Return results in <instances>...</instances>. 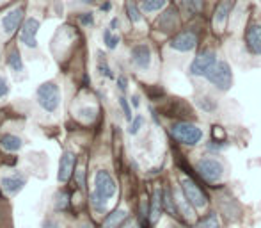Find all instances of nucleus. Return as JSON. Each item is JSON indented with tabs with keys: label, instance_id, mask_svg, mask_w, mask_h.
Returning <instances> with one entry per match:
<instances>
[{
	"label": "nucleus",
	"instance_id": "f257e3e1",
	"mask_svg": "<svg viewBox=\"0 0 261 228\" xmlns=\"http://www.w3.org/2000/svg\"><path fill=\"white\" fill-rule=\"evenodd\" d=\"M171 136L183 146H195L202 141V129L192 121H174L171 125Z\"/></svg>",
	"mask_w": 261,
	"mask_h": 228
},
{
	"label": "nucleus",
	"instance_id": "f03ea898",
	"mask_svg": "<svg viewBox=\"0 0 261 228\" xmlns=\"http://www.w3.org/2000/svg\"><path fill=\"white\" fill-rule=\"evenodd\" d=\"M195 171H197V175L201 176L205 182L217 184V182H220V180L224 179V173H226V169H224V164L219 161V159L202 157V159H199V161L195 162Z\"/></svg>",
	"mask_w": 261,
	"mask_h": 228
},
{
	"label": "nucleus",
	"instance_id": "7ed1b4c3",
	"mask_svg": "<svg viewBox=\"0 0 261 228\" xmlns=\"http://www.w3.org/2000/svg\"><path fill=\"white\" fill-rule=\"evenodd\" d=\"M38 104L46 111V113H55L61 104V89L55 82H45L36 91Z\"/></svg>",
	"mask_w": 261,
	"mask_h": 228
},
{
	"label": "nucleus",
	"instance_id": "20e7f679",
	"mask_svg": "<svg viewBox=\"0 0 261 228\" xmlns=\"http://www.w3.org/2000/svg\"><path fill=\"white\" fill-rule=\"evenodd\" d=\"M206 79L219 91H227L233 86V71H231V66L226 61H217L215 66L208 71Z\"/></svg>",
	"mask_w": 261,
	"mask_h": 228
},
{
	"label": "nucleus",
	"instance_id": "39448f33",
	"mask_svg": "<svg viewBox=\"0 0 261 228\" xmlns=\"http://www.w3.org/2000/svg\"><path fill=\"white\" fill-rule=\"evenodd\" d=\"M181 193H183V196L187 198V201L195 211H202V209L208 205V196H206V193L192 179H187V176L181 179Z\"/></svg>",
	"mask_w": 261,
	"mask_h": 228
},
{
	"label": "nucleus",
	"instance_id": "423d86ee",
	"mask_svg": "<svg viewBox=\"0 0 261 228\" xmlns=\"http://www.w3.org/2000/svg\"><path fill=\"white\" fill-rule=\"evenodd\" d=\"M215 63H217L215 52L205 50V52L197 54V57L192 61L190 68H188V73H190L192 77H206L208 71L215 66Z\"/></svg>",
	"mask_w": 261,
	"mask_h": 228
},
{
	"label": "nucleus",
	"instance_id": "0eeeda50",
	"mask_svg": "<svg viewBox=\"0 0 261 228\" xmlns=\"http://www.w3.org/2000/svg\"><path fill=\"white\" fill-rule=\"evenodd\" d=\"M115 191H118V186H115V180L112 179V175L105 169H100L94 175V193L100 194L105 200H110L114 198Z\"/></svg>",
	"mask_w": 261,
	"mask_h": 228
},
{
	"label": "nucleus",
	"instance_id": "6e6552de",
	"mask_svg": "<svg viewBox=\"0 0 261 228\" xmlns=\"http://www.w3.org/2000/svg\"><path fill=\"white\" fill-rule=\"evenodd\" d=\"M197 41H199V38L194 31H181L171 39L169 46H171L172 50H176V52L187 54V52H192V50L197 46Z\"/></svg>",
	"mask_w": 261,
	"mask_h": 228
},
{
	"label": "nucleus",
	"instance_id": "1a4fd4ad",
	"mask_svg": "<svg viewBox=\"0 0 261 228\" xmlns=\"http://www.w3.org/2000/svg\"><path fill=\"white\" fill-rule=\"evenodd\" d=\"M245 48L251 56H261V23L252 21L245 29Z\"/></svg>",
	"mask_w": 261,
	"mask_h": 228
},
{
	"label": "nucleus",
	"instance_id": "9d476101",
	"mask_svg": "<svg viewBox=\"0 0 261 228\" xmlns=\"http://www.w3.org/2000/svg\"><path fill=\"white\" fill-rule=\"evenodd\" d=\"M233 6H235V0H222L220 4H217L215 11H213V18H212L213 31L215 32L224 31L227 20H229L231 11H233Z\"/></svg>",
	"mask_w": 261,
	"mask_h": 228
},
{
	"label": "nucleus",
	"instance_id": "9b49d317",
	"mask_svg": "<svg viewBox=\"0 0 261 228\" xmlns=\"http://www.w3.org/2000/svg\"><path fill=\"white\" fill-rule=\"evenodd\" d=\"M130 59H132V64L137 68V70H148L151 64V48L146 43H139L132 48L130 52Z\"/></svg>",
	"mask_w": 261,
	"mask_h": 228
},
{
	"label": "nucleus",
	"instance_id": "f8f14e48",
	"mask_svg": "<svg viewBox=\"0 0 261 228\" xmlns=\"http://www.w3.org/2000/svg\"><path fill=\"white\" fill-rule=\"evenodd\" d=\"M39 31V21L36 18H27L25 23L20 27V39L25 46L28 48H36L38 46V39H36V34Z\"/></svg>",
	"mask_w": 261,
	"mask_h": 228
},
{
	"label": "nucleus",
	"instance_id": "ddd939ff",
	"mask_svg": "<svg viewBox=\"0 0 261 228\" xmlns=\"http://www.w3.org/2000/svg\"><path fill=\"white\" fill-rule=\"evenodd\" d=\"M75 162H77V155H75L73 151H64L59 162V175H57L59 182H68V180L73 176Z\"/></svg>",
	"mask_w": 261,
	"mask_h": 228
},
{
	"label": "nucleus",
	"instance_id": "4468645a",
	"mask_svg": "<svg viewBox=\"0 0 261 228\" xmlns=\"http://www.w3.org/2000/svg\"><path fill=\"white\" fill-rule=\"evenodd\" d=\"M25 184H27V180L21 175H9V176H4L0 186H2L4 193H6L7 196H16L25 187Z\"/></svg>",
	"mask_w": 261,
	"mask_h": 228
},
{
	"label": "nucleus",
	"instance_id": "2eb2a0df",
	"mask_svg": "<svg viewBox=\"0 0 261 228\" xmlns=\"http://www.w3.org/2000/svg\"><path fill=\"white\" fill-rule=\"evenodd\" d=\"M23 13H25V9L20 6V7H16V9L9 11V13L4 16L2 27H4V32H6V34H13V32L20 27L21 20H23Z\"/></svg>",
	"mask_w": 261,
	"mask_h": 228
},
{
	"label": "nucleus",
	"instance_id": "dca6fc26",
	"mask_svg": "<svg viewBox=\"0 0 261 228\" xmlns=\"http://www.w3.org/2000/svg\"><path fill=\"white\" fill-rule=\"evenodd\" d=\"M157 25H158V29H162L164 32L174 31V29L178 27V11L174 9V7L165 9L164 13L160 14V18H158Z\"/></svg>",
	"mask_w": 261,
	"mask_h": 228
},
{
	"label": "nucleus",
	"instance_id": "f3484780",
	"mask_svg": "<svg viewBox=\"0 0 261 228\" xmlns=\"http://www.w3.org/2000/svg\"><path fill=\"white\" fill-rule=\"evenodd\" d=\"M126 219H128V212L125 209H115L103 219V228H121Z\"/></svg>",
	"mask_w": 261,
	"mask_h": 228
},
{
	"label": "nucleus",
	"instance_id": "a211bd4d",
	"mask_svg": "<svg viewBox=\"0 0 261 228\" xmlns=\"http://www.w3.org/2000/svg\"><path fill=\"white\" fill-rule=\"evenodd\" d=\"M162 211H164V200H162V189H155L153 198H151V209H150V221L157 223L162 216Z\"/></svg>",
	"mask_w": 261,
	"mask_h": 228
},
{
	"label": "nucleus",
	"instance_id": "6ab92c4d",
	"mask_svg": "<svg viewBox=\"0 0 261 228\" xmlns=\"http://www.w3.org/2000/svg\"><path fill=\"white\" fill-rule=\"evenodd\" d=\"M21 146H23V141H21V137L14 136V134H6V136L0 139V148L6 150V151H9V154L18 151Z\"/></svg>",
	"mask_w": 261,
	"mask_h": 228
},
{
	"label": "nucleus",
	"instance_id": "aec40b11",
	"mask_svg": "<svg viewBox=\"0 0 261 228\" xmlns=\"http://www.w3.org/2000/svg\"><path fill=\"white\" fill-rule=\"evenodd\" d=\"M181 9L187 16H195L202 11V0H181Z\"/></svg>",
	"mask_w": 261,
	"mask_h": 228
},
{
	"label": "nucleus",
	"instance_id": "412c9836",
	"mask_svg": "<svg viewBox=\"0 0 261 228\" xmlns=\"http://www.w3.org/2000/svg\"><path fill=\"white\" fill-rule=\"evenodd\" d=\"M162 200H164V209L169 212L171 216H174V218H178L180 216V211H178V204L172 200V196H171V193L169 191H162Z\"/></svg>",
	"mask_w": 261,
	"mask_h": 228
},
{
	"label": "nucleus",
	"instance_id": "4be33fe9",
	"mask_svg": "<svg viewBox=\"0 0 261 228\" xmlns=\"http://www.w3.org/2000/svg\"><path fill=\"white\" fill-rule=\"evenodd\" d=\"M7 64H9L11 70L16 71V73H20V71H23V63H21L20 52H18L16 48L11 50V52H9V56H7Z\"/></svg>",
	"mask_w": 261,
	"mask_h": 228
},
{
	"label": "nucleus",
	"instance_id": "5701e85b",
	"mask_svg": "<svg viewBox=\"0 0 261 228\" xmlns=\"http://www.w3.org/2000/svg\"><path fill=\"white\" fill-rule=\"evenodd\" d=\"M195 228H220L219 216H217L215 212H210V214H206L205 218L197 223Z\"/></svg>",
	"mask_w": 261,
	"mask_h": 228
},
{
	"label": "nucleus",
	"instance_id": "b1692460",
	"mask_svg": "<svg viewBox=\"0 0 261 228\" xmlns=\"http://www.w3.org/2000/svg\"><path fill=\"white\" fill-rule=\"evenodd\" d=\"M169 0H144L142 2V11L146 13H157V11L164 9L167 6Z\"/></svg>",
	"mask_w": 261,
	"mask_h": 228
},
{
	"label": "nucleus",
	"instance_id": "393cba45",
	"mask_svg": "<svg viewBox=\"0 0 261 228\" xmlns=\"http://www.w3.org/2000/svg\"><path fill=\"white\" fill-rule=\"evenodd\" d=\"M103 43L108 50H114V48H118V45L121 43V38H119L118 34H114V31L107 29V31L103 32Z\"/></svg>",
	"mask_w": 261,
	"mask_h": 228
},
{
	"label": "nucleus",
	"instance_id": "a878e982",
	"mask_svg": "<svg viewBox=\"0 0 261 228\" xmlns=\"http://www.w3.org/2000/svg\"><path fill=\"white\" fill-rule=\"evenodd\" d=\"M126 13H128V18L132 23H139L142 20V13H140L139 6L135 2H128L126 4Z\"/></svg>",
	"mask_w": 261,
	"mask_h": 228
},
{
	"label": "nucleus",
	"instance_id": "bb28decb",
	"mask_svg": "<svg viewBox=\"0 0 261 228\" xmlns=\"http://www.w3.org/2000/svg\"><path fill=\"white\" fill-rule=\"evenodd\" d=\"M98 64H96V70L100 71L103 77H107V79H114V73H112V70H110V66L107 64V61H105V56L103 54H98Z\"/></svg>",
	"mask_w": 261,
	"mask_h": 228
},
{
	"label": "nucleus",
	"instance_id": "cd10ccee",
	"mask_svg": "<svg viewBox=\"0 0 261 228\" xmlns=\"http://www.w3.org/2000/svg\"><path fill=\"white\" fill-rule=\"evenodd\" d=\"M195 104H197L205 113H213V111L217 109V102L212 98V96H201V98H197Z\"/></svg>",
	"mask_w": 261,
	"mask_h": 228
},
{
	"label": "nucleus",
	"instance_id": "c85d7f7f",
	"mask_svg": "<svg viewBox=\"0 0 261 228\" xmlns=\"http://www.w3.org/2000/svg\"><path fill=\"white\" fill-rule=\"evenodd\" d=\"M107 201L108 200L101 198L100 194H96V193L91 194V205H93V209L96 212H105V211H107Z\"/></svg>",
	"mask_w": 261,
	"mask_h": 228
},
{
	"label": "nucleus",
	"instance_id": "c756f323",
	"mask_svg": "<svg viewBox=\"0 0 261 228\" xmlns=\"http://www.w3.org/2000/svg\"><path fill=\"white\" fill-rule=\"evenodd\" d=\"M77 116H78V119H82V121L91 123V121H94V118H96V109H94V107H82Z\"/></svg>",
	"mask_w": 261,
	"mask_h": 228
},
{
	"label": "nucleus",
	"instance_id": "7c9ffc66",
	"mask_svg": "<svg viewBox=\"0 0 261 228\" xmlns=\"http://www.w3.org/2000/svg\"><path fill=\"white\" fill-rule=\"evenodd\" d=\"M142 125H144V118L140 114H137L135 118L130 121V125H128V134H132V136H135V134H139V130L142 129Z\"/></svg>",
	"mask_w": 261,
	"mask_h": 228
},
{
	"label": "nucleus",
	"instance_id": "2f4dec72",
	"mask_svg": "<svg viewBox=\"0 0 261 228\" xmlns=\"http://www.w3.org/2000/svg\"><path fill=\"white\" fill-rule=\"evenodd\" d=\"M119 106H121L123 113H125V118L128 119V121H132V107H130L128 100L125 98V96H119Z\"/></svg>",
	"mask_w": 261,
	"mask_h": 228
},
{
	"label": "nucleus",
	"instance_id": "473e14b6",
	"mask_svg": "<svg viewBox=\"0 0 261 228\" xmlns=\"http://www.w3.org/2000/svg\"><path fill=\"white\" fill-rule=\"evenodd\" d=\"M68 204H70V194L68 193H59L55 200V207L57 209H66Z\"/></svg>",
	"mask_w": 261,
	"mask_h": 228
},
{
	"label": "nucleus",
	"instance_id": "72a5a7b5",
	"mask_svg": "<svg viewBox=\"0 0 261 228\" xmlns=\"http://www.w3.org/2000/svg\"><path fill=\"white\" fill-rule=\"evenodd\" d=\"M226 146H227L226 141H215V139H213L212 143H208V150H215V151L224 150Z\"/></svg>",
	"mask_w": 261,
	"mask_h": 228
},
{
	"label": "nucleus",
	"instance_id": "f704fd0d",
	"mask_svg": "<svg viewBox=\"0 0 261 228\" xmlns=\"http://www.w3.org/2000/svg\"><path fill=\"white\" fill-rule=\"evenodd\" d=\"M212 134H213V137H217V141H226V134H224L222 126H219V125H213Z\"/></svg>",
	"mask_w": 261,
	"mask_h": 228
},
{
	"label": "nucleus",
	"instance_id": "c9c22d12",
	"mask_svg": "<svg viewBox=\"0 0 261 228\" xmlns=\"http://www.w3.org/2000/svg\"><path fill=\"white\" fill-rule=\"evenodd\" d=\"M7 93H9V84H7L6 77H2V75H0V98L7 96Z\"/></svg>",
	"mask_w": 261,
	"mask_h": 228
},
{
	"label": "nucleus",
	"instance_id": "e433bc0d",
	"mask_svg": "<svg viewBox=\"0 0 261 228\" xmlns=\"http://www.w3.org/2000/svg\"><path fill=\"white\" fill-rule=\"evenodd\" d=\"M78 20H80V23L82 25H91L93 23V13H82L80 16H78Z\"/></svg>",
	"mask_w": 261,
	"mask_h": 228
},
{
	"label": "nucleus",
	"instance_id": "4c0bfd02",
	"mask_svg": "<svg viewBox=\"0 0 261 228\" xmlns=\"http://www.w3.org/2000/svg\"><path fill=\"white\" fill-rule=\"evenodd\" d=\"M126 84H128V81H126V77H118V88L121 89V91H126Z\"/></svg>",
	"mask_w": 261,
	"mask_h": 228
},
{
	"label": "nucleus",
	"instance_id": "58836bf2",
	"mask_svg": "<svg viewBox=\"0 0 261 228\" xmlns=\"http://www.w3.org/2000/svg\"><path fill=\"white\" fill-rule=\"evenodd\" d=\"M45 228H59V221H57V219H46L45 221Z\"/></svg>",
	"mask_w": 261,
	"mask_h": 228
},
{
	"label": "nucleus",
	"instance_id": "ea45409f",
	"mask_svg": "<svg viewBox=\"0 0 261 228\" xmlns=\"http://www.w3.org/2000/svg\"><path fill=\"white\" fill-rule=\"evenodd\" d=\"M132 106H133V107H139V106H140L139 95H133V96H132Z\"/></svg>",
	"mask_w": 261,
	"mask_h": 228
},
{
	"label": "nucleus",
	"instance_id": "a19ab883",
	"mask_svg": "<svg viewBox=\"0 0 261 228\" xmlns=\"http://www.w3.org/2000/svg\"><path fill=\"white\" fill-rule=\"evenodd\" d=\"M118 25H119V20L118 18H112V21H110V31H115V29H118Z\"/></svg>",
	"mask_w": 261,
	"mask_h": 228
},
{
	"label": "nucleus",
	"instance_id": "79ce46f5",
	"mask_svg": "<svg viewBox=\"0 0 261 228\" xmlns=\"http://www.w3.org/2000/svg\"><path fill=\"white\" fill-rule=\"evenodd\" d=\"M110 9H112V4H110V2L101 4V11H110Z\"/></svg>",
	"mask_w": 261,
	"mask_h": 228
},
{
	"label": "nucleus",
	"instance_id": "37998d69",
	"mask_svg": "<svg viewBox=\"0 0 261 228\" xmlns=\"http://www.w3.org/2000/svg\"><path fill=\"white\" fill-rule=\"evenodd\" d=\"M121 228H139V226L133 225V223H128V225H126V226H121Z\"/></svg>",
	"mask_w": 261,
	"mask_h": 228
},
{
	"label": "nucleus",
	"instance_id": "c03bdc74",
	"mask_svg": "<svg viewBox=\"0 0 261 228\" xmlns=\"http://www.w3.org/2000/svg\"><path fill=\"white\" fill-rule=\"evenodd\" d=\"M82 2H85V4H93L94 0H82Z\"/></svg>",
	"mask_w": 261,
	"mask_h": 228
},
{
	"label": "nucleus",
	"instance_id": "a18cd8bd",
	"mask_svg": "<svg viewBox=\"0 0 261 228\" xmlns=\"http://www.w3.org/2000/svg\"><path fill=\"white\" fill-rule=\"evenodd\" d=\"M80 228H93V226H89V225H84V226H80Z\"/></svg>",
	"mask_w": 261,
	"mask_h": 228
}]
</instances>
